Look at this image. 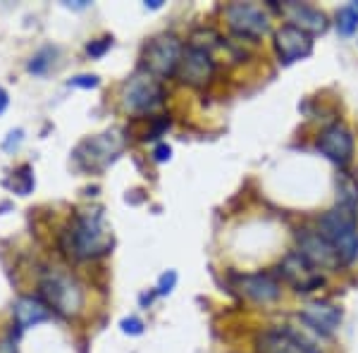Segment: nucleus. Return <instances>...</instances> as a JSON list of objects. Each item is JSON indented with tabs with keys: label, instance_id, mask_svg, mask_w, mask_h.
<instances>
[{
	"label": "nucleus",
	"instance_id": "obj_1",
	"mask_svg": "<svg viewBox=\"0 0 358 353\" xmlns=\"http://www.w3.org/2000/svg\"><path fill=\"white\" fill-rule=\"evenodd\" d=\"M115 244L113 239V229L106 222L101 208L96 210H82L77 212L65 231L60 234V246L69 258L77 260H89L110 253V248Z\"/></svg>",
	"mask_w": 358,
	"mask_h": 353
},
{
	"label": "nucleus",
	"instance_id": "obj_2",
	"mask_svg": "<svg viewBox=\"0 0 358 353\" xmlns=\"http://www.w3.org/2000/svg\"><path fill=\"white\" fill-rule=\"evenodd\" d=\"M322 236L337 248L342 263H351L358 256V217L356 208L339 206L327 210L320 217V227H317Z\"/></svg>",
	"mask_w": 358,
	"mask_h": 353
},
{
	"label": "nucleus",
	"instance_id": "obj_3",
	"mask_svg": "<svg viewBox=\"0 0 358 353\" xmlns=\"http://www.w3.org/2000/svg\"><path fill=\"white\" fill-rule=\"evenodd\" d=\"M41 298L62 317H77L84 310V287L69 272L50 270L41 280Z\"/></svg>",
	"mask_w": 358,
	"mask_h": 353
},
{
	"label": "nucleus",
	"instance_id": "obj_4",
	"mask_svg": "<svg viewBox=\"0 0 358 353\" xmlns=\"http://www.w3.org/2000/svg\"><path fill=\"white\" fill-rule=\"evenodd\" d=\"M127 138L117 129L103 131L98 136H91L82 141L74 150V163L84 172H103L108 165L117 160V155L124 150Z\"/></svg>",
	"mask_w": 358,
	"mask_h": 353
},
{
	"label": "nucleus",
	"instance_id": "obj_5",
	"mask_svg": "<svg viewBox=\"0 0 358 353\" xmlns=\"http://www.w3.org/2000/svg\"><path fill=\"white\" fill-rule=\"evenodd\" d=\"M122 108L127 113H136V115H146L153 113L155 108L163 106V86L158 79L148 72H134L129 79L122 84Z\"/></svg>",
	"mask_w": 358,
	"mask_h": 353
},
{
	"label": "nucleus",
	"instance_id": "obj_6",
	"mask_svg": "<svg viewBox=\"0 0 358 353\" xmlns=\"http://www.w3.org/2000/svg\"><path fill=\"white\" fill-rule=\"evenodd\" d=\"M182 53V41L175 34H160V36L151 38L143 48V72L153 74L155 79L170 77V74L177 72Z\"/></svg>",
	"mask_w": 358,
	"mask_h": 353
},
{
	"label": "nucleus",
	"instance_id": "obj_7",
	"mask_svg": "<svg viewBox=\"0 0 358 353\" xmlns=\"http://www.w3.org/2000/svg\"><path fill=\"white\" fill-rule=\"evenodd\" d=\"M299 256H301L310 268H322V270H337L342 263L337 248H334L320 231L303 229L299 234Z\"/></svg>",
	"mask_w": 358,
	"mask_h": 353
},
{
	"label": "nucleus",
	"instance_id": "obj_8",
	"mask_svg": "<svg viewBox=\"0 0 358 353\" xmlns=\"http://www.w3.org/2000/svg\"><path fill=\"white\" fill-rule=\"evenodd\" d=\"M224 20L232 31L241 34V36H251L258 38L263 36L270 29V20L268 15L263 13V8L253 3H232L224 8Z\"/></svg>",
	"mask_w": 358,
	"mask_h": 353
},
{
	"label": "nucleus",
	"instance_id": "obj_9",
	"mask_svg": "<svg viewBox=\"0 0 358 353\" xmlns=\"http://www.w3.org/2000/svg\"><path fill=\"white\" fill-rule=\"evenodd\" d=\"M213 72H215V62L210 60V53L189 45V48H184L182 60H179V67L175 74L182 84L201 89V86H206L213 79Z\"/></svg>",
	"mask_w": 358,
	"mask_h": 353
},
{
	"label": "nucleus",
	"instance_id": "obj_10",
	"mask_svg": "<svg viewBox=\"0 0 358 353\" xmlns=\"http://www.w3.org/2000/svg\"><path fill=\"white\" fill-rule=\"evenodd\" d=\"M275 50L280 55L282 65H292V62L308 57L313 50V41H310V34H306L303 29L285 24L275 31Z\"/></svg>",
	"mask_w": 358,
	"mask_h": 353
},
{
	"label": "nucleus",
	"instance_id": "obj_11",
	"mask_svg": "<svg viewBox=\"0 0 358 353\" xmlns=\"http://www.w3.org/2000/svg\"><path fill=\"white\" fill-rule=\"evenodd\" d=\"M317 150H320L322 155H327L332 163L346 165L351 160V153H354V138H351V131L339 122L330 124L327 129L320 131V136H317Z\"/></svg>",
	"mask_w": 358,
	"mask_h": 353
},
{
	"label": "nucleus",
	"instance_id": "obj_12",
	"mask_svg": "<svg viewBox=\"0 0 358 353\" xmlns=\"http://www.w3.org/2000/svg\"><path fill=\"white\" fill-rule=\"evenodd\" d=\"M256 351L258 353H317L310 349L303 339L287 329H268V332L256 337Z\"/></svg>",
	"mask_w": 358,
	"mask_h": 353
},
{
	"label": "nucleus",
	"instance_id": "obj_13",
	"mask_svg": "<svg viewBox=\"0 0 358 353\" xmlns=\"http://www.w3.org/2000/svg\"><path fill=\"white\" fill-rule=\"evenodd\" d=\"M236 289L244 294L246 298L256 301V303H268L280 296V284L273 275L268 272H253V275L236 277Z\"/></svg>",
	"mask_w": 358,
	"mask_h": 353
},
{
	"label": "nucleus",
	"instance_id": "obj_14",
	"mask_svg": "<svg viewBox=\"0 0 358 353\" xmlns=\"http://www.w3.org/2000/svg\"><path fill=\"white\" fill-rule=\"evenodd\" d=\"M282 275L296 287V291H313L315 287L322 284V277L315 275V268H310L299 253H294L282 263Z\"/></svg>",
	"mask_w": 358,
	"mask_h": 353
},
{
	"label": "nucleus",
	"instance_id": "obj_15",
	"mask_svg": "<svg viewBox=\"0 0 358 353\" xmlns=\"http://www.w3.org/2000/svg\"><path fill=\"white\" fill-rule=\"evenodd\" d=\"M301 320L322 334H332L342 322V310L332 303H310L301 312Z\"/></svg>",
	"mask_w": 358,
	"mask_h": 353
},
{
	"label": "nucleus",
	"instance_id": "obj_16",
	"mask_svg": "<svg viewBox=\"0 0 358 353\" xmlns=\"http://www.w3.org/2000/svg\"><path fill=\"white\" fill-rule=\"evenodd\" d=\"M13 312H15V325L20 329L45 322V320H50V315H53V310H50L41 298H31V296H22L15 303Z\"/></svg>",
	"mask_w": 358,
	"mask_h": 353
},
{
	"label": "nucleus",
	"instance_id": "obj_17",
	"mask_svg": "<svg viewBox=\"0 0 358 353\" xmlns=\"http://www.w3.org/2000/svg\"><path fill=\"white\" fill-rule=\"evenodd\" d=\"M287 13H289L294 27L303 29L306 34H322L327 29V17L315 8L301 3H289L287 5Z\"/></svg>",
	"mask_w": 358,
	"mask_h": 353
},
{
	"label": "nucleus",
	"instance_id": "obj_18",
	"mask_svg": "<svg viewBox=\"0 0 358 353\" xmlns=\"http://www.w3.org/2000/svg\"><path fill=\"white\" fill-rule=\"evenodd\" d=\"M5 187H8L13 194H20V196H29L34 189V170L31 165H22L5 179Z\"/></svg>",
	"mask_w": 358,
	"mask_h": 353
},
{
	"label": "nucleus",
	"instance_id": "obj_19",
	"mask_svg": "<svg viewBox=\"0 0 358 353\" xmlns=\"http://www.w3.org/2000/svg\"><path fill=\"white\" fill-rule=\"evenodd\" d=\"M337 203L351 206V208L358 206V184L346 175L337 179Z\"/></svg>",
	"mask_w": 358,
	"mask_h": 353
},
{
	"label": "nucleus",
	"instance_id": "obj_20",
	"mask_svg": "<svg viewBox=\"0 0 358 353\" xmlns=\"http://www.w3.org/2000/svg\"><path fill=\"white\" fill-rule=\"evenodd\" d=\"M337 29L342 36H351L358 29V5H346L337 13Z\"/></svg>",
	"mask_w": 358,
	"mask_h": 353
},
{
	"label": "nucleus",
	"instance_id": "obj_21",
	"mask_svg": "<svg viewBox=\"0 0 358 353\" xmlns=\"http://www.w3.org/2000/svg\"><path fill=\"white\" fill-rule=\"evenodd\" d=\"M53 55H55V48H43V50H38L36 55L31 57V62H29V72H34V74H43L45 69L50 67V62H53Z\"/></svg>",
	"mask_w": 358,
	"mask_h": 353
},
{
	"label": "nucleus",
	"instance_id": "obj_22",
	"mask_svg": "<svg viewBox=\"0 0 358 353\" xmlns=\"http://www.w3.org/2000/svg\"><path fill=\"white\" fill-rule=\"evenodd\" d=\"M110 45H113L110 36L96 38V41H91L89 45H86V53H89V57H103L106 55V50H110Z\"/></svg>",
	"mask_w": 358,
	"mask_h": 353
},
{
	"label": "nucleus",
	"instance_id": "obj_23",
	"mask_svg": "<svg viewBox=\"0 0 358 353\" xmlns=\"http://www.w3.org/2000/svg\"><path fill=\"white\" fill-rule=\"evenodd\" d=\"M175 282H177V272L175 270H167L163 277H160V282H158V291L155 294H160V296H165V294H170L172 291V287H175Z\"/></svg>",
	"mask_w": 358,
	"mask_h": 353
},
{
	"label": "nucleus",
	"instance_id": "obj_24",
	"mask_svg": "<svg viewBox=\"0 0 358 353\" xmlns=\"http://www.w3.org/2000/svg\"><path fill=\"white\" fill-rule=\"evenodd\" d=\"M69 86H77V89H96L98 77H94V74H82V77L69 79Z\"/></svg>",
	"mask_w": 358,
	"mask_h": 353
},
{
	"label": "nucleus",
	"instance_id": "obj_25",
	"mask_svg": "<svg viewBox=\"0 0 358 353\" xmlns=\"http://www.w3.org/2000/svg\"><path fill=\"white\" fill-rule=\"evenodd\" d=\"M122 332H127V334H141L143 332V322L136 320V317H127V320H122Z\"/></svg>",
	"mask_w": 358,
	"mask_h": 353
},
{
	"label": "nucleus",
	"instance_id": "obj_26",
	"mask_svg": "<svg viewBox=\"0 0 358 353\" xmlns=\"http://www.w3.org/2000/svg\"><path fill=\"white\" fill-rule=\"evenodd\" d=\"M22 136H24V131H22V129L10 131V138L3 143V148H5V150H13V148H17V146H20V143H22Z\"/></svg>",
	"mask_w": 358,
	"mask_h": 353
},
{
	"label": "nucleus",
	"instance_id": "obj_27",
	"mask_svg": "<svg viewBox=\"0 0 358 353\" xmlns=\"http://www.w3.org/2000/svg\"><path fill=\"white\" fill-rule=\"evenodd\" d=\"M170 155H172V150H170V146H167V143H160V146L153 150L155 163H165V160L170 158Z\"/></svg>",
	"mask_w": 358,
	"mask_h": 353
},
{
	"label": "nucleus",
	"instance_id": "obj_28",
	"mask_svg": "<svg viewBox=\"0 0 358 353\" xmlns=\"http://www.w3.org/2000/svg\"><path fill=\"white\" fill-rule=\"evenodd\" d=\"M8 103H10L8 91H5V89H0V115L5 113V108H8Z\"/></svg>",
	"mask_w": 358,
	"mask_h": 353
},
{
	"label": "nucleus",
	"instance_id": "obj_29",
	"mask_svg": "<svg viewBox=\"0 0 358 353\" xmlns=\"http://www.w3.org/2000/svg\"><path fill=\"white\" fill-rule=\"evenodd\" d=\"M160 5H163V0H151V3H146V8H153V10H158Z\"/></svg>",
	"mask_w": 358,
	"mask_h": 353
}]
</instances>
